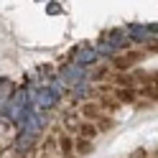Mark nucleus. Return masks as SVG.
<instances>
[{
    "label": "nucleus",
    "instance_id": "7",
    "mask_svg": "<svg viewBox=\"0 0 158 158\" xmlns=\"http://www.w3.org/2000/svg\"><path fill=\"white\" fill-rule=\"evenodd\" d=\"M77 59H79V61H84V64H89L92 59H94V54H92V51H79Z\"/></svg>",
    "mask_w": 158,
    "mask_h": 158
},
{
    "label": "nucleus",
    "instance_id": "2",
    "mask_svg": "<svg viewBox=\"0 0 158 158\" xmlns=\"http://www.w3.org/2000/svg\"><path fill=\"white\" fill-rule=\"evenodd\" d=\"M138 59H143V51H133V54H125V56H120V59H115V66H117V69H130Z\"/></svg>",
    "mask_w": 158,
    "mask_h": 158
},
{
    "label": "nucleus",
    "instance_id": "5",
    "mask_svg": "<svg viewBox=\"0 0 158 158\" xmlns=\"http://www.w3.org/2000/svg\"><path fill=\"white\" fill-rule=\"evenodd\" d=\"M74 145H77V153H82V156L92 153V143H89V140H82V138H79V140H77Z\"/></svg>",
    "mask_w": 158,
    "mask_h": 158
},
{
    "label": "nucleus",
    "instance_id": "6",
    "mask_svg": "<svg viewBox=\"0 0 158 158\" xmlns=\"http://www.w3.org/2000/svg\"><path fill=\"white\" fill-rule=\"evenodd\" d=\"M79 133L87 135V138H92L97 130H94V125H92V123H82V125H79Z\"/></svg>",
    "mask_w": 158,
    "mask_h": 158
},
{
    "label": "nucleus",
    "instance_id": "4",
    "mask_svg": "<svg viewBox=\"0 0 158 158\" xmlns=\"http://www.w3.org/2000/svg\"><path fill=\"white\" fill-rule=\"evenodd\" d=\"M72 145H74V143H72V138H69V135H61V138H59V151H61V156L72 158V151H74Z\"/></svg>",
    "mask_w": 158,
    "mask_h": 158
},
{
    "label": "nucleus",
    "instance_id": "3",
    "mask_svg": "<svg viewBox=\"0 0 158 158\" xmlns=\"http://www.w3.org/2000/svg\"><path fill=\"white\" fill-rule=\"evenodd\" d=\"M82 115L87 117V120H102V107L94 105V102H87L82 107Z\"/></svg>",
    "mask_w": 158,
    "mask_h": 158
},
{
    "label": "nucleus",
    "instance_id": "1",
    "mask_svg": "<svg viewBox=\"0 0 158 158\" xmlns=\"http://www.w3.org/2000/svg\"><path fill=\"white\" fill-rule=\"evenodd\" d=\"M15 94V87H13V82H10V79H0V112H3V107L8 105V102H10V97Z\"/></svg>",
    "mask_w": 158,
    "mask_h": 158
},
{
    "label": "nucleus",
    "instance_id": "8",
    "mask_svg": "<svg viewBox=\"0 0 158 158\" xmlns=\"http://www.w3.org/2000/svg\"><path fill=\"white\" fill-rule=\"evenodd\" d=\"M74 94H77V97H87V94H89V87H87V84H77Z\"/></svg>",
    "mask_w": 158,
    "mask_h": 158
}]
</instances>
